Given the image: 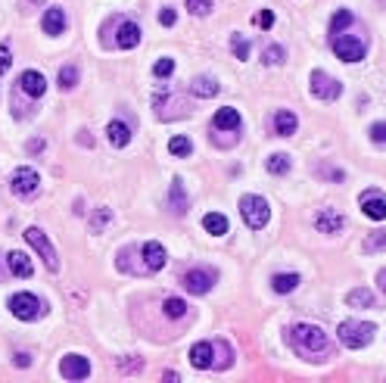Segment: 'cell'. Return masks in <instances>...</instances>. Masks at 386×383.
<instances>
[{"instance_id": "obj_37", "label": "cell", "mask_w": 386, "mask_h": 383, "mask_svg": "<svg viewBox=\"0 0 386 383\" xmlns=\"http://www.w3.org/2000/svg\"><path fill=\"white\" fill-rule=\"evenodd\" d=\"M119 371H122V374H141L143 362L137 356H125V358H119Z\"/></svg>"}, {"instance_id": "obj_17", "label": "cell", "mask_w": 386, "mask_h": 383, "mask_svg": "<svg viewBox=\"0 0 386 383\" xmlns=\"http://www.w3.org/2000/svg\"><path fill=\"white\" fill-rule=\"evenodd\" d=\"M315 224H318L321 234H339L346 222H343V216H339L337 209H321L318 218H315Z\"/></svg>"}, {"instance_id": "obj_23", "label": "cell", "mask_w": 386, "mask_h": 383, "mask_svg": "<svg viewBox=\"0 0 386 383\" xmlns=\"http://www.w3.org/2000/svg\"><path fill=\"white\" fill-rule=\"evenodd\" d=\"M218 91H221V84H218L215 78H206V75L193 78V84H190V94L193 97H215Z\"/></svg>"}, {"instance_id": "obj_30", "label": "cell", "mask_w": 386, "mask_h": 383, "mask_svg": "<svg viewBox=\"0 0 386 383\" xmlns=\"http://www.w3.org/2000/svg\"><path fill=\"white\" fill-rule=\"evenodd\" d=\"M171 209L175 212H187V194H184V187H181V181H171Z\"/></svg>"}, {"instance_id": "obj_32", "label": "cell", "mask_w": 386, "mask_h": 383, "mask_svg": "<svg viewBox=\"0 0 386 383\" xmlns=\"http://www.w3.org/2000/svg\"><path fill=\"white\" fill-rule=\"evenodd\" d=\"M75 84H78V69H75V66H62L60 69V88L62 91H72Z\"/></svg>"}, {"instance_id": "obj_14", "label": "cell", "mask_w": 386, "mask_h": 383, "mask_svg": "<svg viewBox=\"0 0 386 383\" xmlns=\"http://www.w3.org/2000/svg\"><path fill=\"white\" fill-rule=\"evenodd\" d=\"M141 253H143V268H147V271H162L165 262H169L165 246H162V243H156V240H147L141 246Z\"/></svg>"}, {"instance_id": "obj_47", "label": "cell", "mask_w": 386, "mask_h": 383, "mask_svg": "<svg viewBox=\"0 0 386 383\" xmlns=\"http://www.w3.org/2000/svg\"><path fill=\"white\" fill-rule=\"evenodd\" d=\"M41 147H44L41 141H32V143H28V153H41Z\"/></svg>"}, {"instance_id": "obj_11", "label": "cell", "mask_w": 386, "mask_h": 383, "mask_svg": "<svg viewBox=\"0 0 386 383\" xmlns=\"http://www.w3.org/2000/svg\"><path fill=\"white\" fill-rule=\"evenodd\" d=\"M19 94L28 97V100H38V97H44V91H47V78H44L41 72H34V69H25V72L19 75Z\"/></svg>"}, {"instance_id": "obj_2", "label": "cell", "mask_w": 386, "mask_h": 383, "mask_svg": "<svg viewBox=\"0 0 386 383\" xmlns=\"http://www.w3.org/2000/svg\"><path fill=\"white\" fill-rule=\"evenodd\" d=\"M153 109H156V115L162 121H175V119H184V115L193 113V106L181 97V91L169 88V84H162V88L153 94Z\"/></svg>"}, {"instance_id": "obj_26", "label": "cell", "mask_w": 386, "mask_h": 383, "mask_svg": "<svg viewBox=\"0 0 386 383\" xmlns=\"http://www.w3.org/2000/svg\"><path fill=\"white\" fill-rule=\"evenodd\" d=\"M346 299H349V305H355V309H371V305H374V293H371V290H365V287L352 290Z\"/></svg>"}, {"instance_id": "obj_18", "label": "cell", "mask_w": 386, "mask_h": 383, "mask_svg": "<svg viewBox=\"0 0 386 383\" xmlns=\"http://www.w3.org/2000/svg\"><path fill=\"white\" fill-rule=\"evenodd\" d=\"M212 125H215V131H240V113L230 106H221L212 119Z\"/></svg>"}, {"instance_id": "obj_46", "label": "cell", "mask_w": 386, "mask_h": 383, "mask_svg": "<svg viewBox=\"0 0 386 383\" xmlns=\"http://www.w3.org/2000/svg\"><path fill=\"white\" fill-rule=\"evenodd\" d=\"M16 368H28V364H32V356H28V352H16Z\"/></svg>"}, {"instance_id": "obj_38", "label": "cell", "mask_w": 386, "mask_h": 383, "mask_svg": "<svg viewBox=\"0 0 386 383\" xmlns=\"http://www.w3.org/2000/svg\"><path fill=\"white\" fill-rule=\"evenodd\" d=\"M153 72H156L159 78H169V75L175 72V60H171V56H162V60H159L156 66H153Z\"/></svg>"}, {"instance_id": "obj_15", "label": "cell", "mask_w": 386, "mask_h": 383, "mask_svg": "<svg viewBox=\"0 0 386 383\" xmlns=\"http://www.w3.org/2000/svg\"><path fill=\"white\" fill-rule=\"evenodd\" d=\"M115 47H122V50H131L141 44V25L131 19H119V34H115Z\"/></svg>"}, {"instance_id": "obj_44", "label": "cell", "mask_w": 386, "mask_h": 383, "mask_svg": "<svg viewBox=\"0 0 386 383\" xmlns=\"http://www.w3.org/2000/svg\"><path fill=\"white\" fill-rule=\"evenodd\" d=\"M159 22H162L165 28H171V25H175V22H178V13H175V10H171V7H165L162 13H159Z\"/></svg>"}, {"instance_id": "obj_1", "label": "cell", "mask_w": 386, "mask_h": 383, "mask_svg": "<svg viewBox=\"0 0 386 383\" xmlns=\"http://www.w3.org/2000/svg\"><path fill=\"white\" fill-rule=\"evenodd\" d=\"M287 340H290L293 352L299 358H305V362L321 364V362L337 358V346H333L330 334L324 327H318V324H293Z\"/></svg>"}, {"instance_id": "obj_49", "label": "cell", "mask_w": 386, "mask_h": 383, "mask_svg": "<svg viewBox=\"0 0 386 383\" xmlns=\"http://www.w3.org/2000/svg\"><path fill=\"white\" fill-rule=\"evenodd\" d=\"M383 283H386V275H383Z\"/></svg>"}, {"instance_id": "obj_19", "label": "cell", "mask_w": 386, "mask_h": 383, "mask_svg": "<svg viewBox=\"0 0 386 383\" xmlns=\"http://www.w3.org/2000/svg\"><path fill=\"white\" fill-rule=\"evenodd\" d=\"M296 115L290 113V109H278V113H274V131H278L280 137H293L296 135Z\"/></svg>"}, {"instance_id": "obj_8", "label": "cell", "mask_w": 386, "mask_h": 383, "mask_svg": "<svg viewBox=\"0 0 386 383\" xmlns=\"http://www.w3.org/2000/svg\"><path fill=\"white\" fill-rule=\"evenodd\" d=\"M215 268H193L181 277V287L193 296H206L212 287H215Z\"/></svg>"}, {"instance_id": "obj_6", "label": "cell", "mask_w": 386, "mask_h": 383, "mask_svg": "<svg viewBox=\"0 0 386 383\" xmlns=\"http://www.w3.org/2000/svg\"><path fill=\"white\" fill-rule=\"evenodd\" d=\"M25 240H28V246H32L34 253L44 259V265H47L50 275H56V271H60V255H56L53 243L47 240V234H44L41 228H28L25 231Z\"/></svg>"}, {"instance_id": "obj_29", "label": "cell", "mask_w": 386, "mask_h": 383, "mask_svg": "<svg viewBox=\"0 0 386 383\" xmlns=\"http://www.w3.org/2000/svg\"><path fill=\"white\" fill-rule=\"evenodd\" d=\"M272 287L278 290V293H293V290L299 287V275H274Z\"/></svg>"}, {"instance_id": "obj_45", "label": "cell", "mask_w": 386, "mask_h": 383, "mask_svg": "<svg viewBox=\"0 0 386 383\" xmlns=\"http://www.w3.org/2000/svg\"><path fill=\"white\" fill-rule=\"evenodd\" d=\"M258 25H262V28H272L274 25V13H272V10H265V13L258 16Z\"/></svg>"}, {"instance_id": "obj_10", "label": "cell", "mask_w": 386, "mask_h": 383, "mask_svg": "<svg viewBox=\"0 0 386 383\" xmlns=\"http://www.w3.org/2000/svg\"><path fill=\"white\" fill-rule=\"evenodd\" d=\"M333 54L343 62H359L365 56V44H361L355 34H337L333 38Z\"/></svg>"}, {"instance_id": "obj_9", "label": "cell", "mask_w": 386, "mask_h": 383, "mask_svg": "<svg viewBox=\"0 0 386 383\" xmlns=\"http://www.w3.org/2000/svg\"><path fill=\"white\" fill-rule=\"evenodd\" d=\"M309 84H312V94L318 97V100H337L339 94H343V84H339L337 78H330L327 72H321V69H315L312 78H309Z\"/></svg>"}, {"instance_id": "obj_36", "label": "cell", "mask_w": 386, "mask_h": 383, "mask_svg": "<svg viewBox=\"0 0 386 383\" xmlns=\"http://www.w3.org/2000/svg\"><path fill=\"white\" fill-rule=\"evenodd\" d=\"M284 56H287L284 47H280V44H272V47L262 54V62H265V66H280V62H284Z\"/></svg>"}, {"instance_id": "obj_20", "label": "cell", "mask_w": 386, "mask_h": 383, "mask_svg": "<svg viewBox=\"0 0 386 383\" xmlns=\"http://www.w3.org/2000/svg\"><path fill=\"white\" fill-rule=\"evenodd\" d=\"M44 32L47 34H62L66 32V13H62V7H50L47 13H44Z\"/></svg>"}, {"instance_id": "obj_24", "label": "cell", "mask_w": 386, "mask_h": 383, "mask_svg": "<svg viewBox=\"0 0 386 383\" xmlns=\"http://www.w3.org/2000/svg\"><path fill=\"white\" fill-rule=\"evenodd\" d=\"M10 271H13L16 277H32V259H28L25 253H10Z\"/></svg>"}, {"instance_id": "obj_7", "label": "cell", "mask_w": 386, "mask_h": 383, "mask_svg": "<svg viewBox=\"0 0 386 383\" xmlns=\"http://www.w3.org/2000/svg\"><path fill=\"white\" fill-rule=\"evenodd\" d=\"M10 190H13L19 200H34L38 190H41V175L34 168H16L13 178H10Z\"/></svg>"}, {"instance_id": "obj_40", "label": "cell", "mask_w": 386, "mask_h": 383, "mask_svg": "<svg viewBox=\"0 0 386 383\" xmlns=\"http://www.w3.org/2000/svg\"><path fill=\"white\" fill-rule=\"evenodd\" d=\"M371 141L377 143V147H386V121H377V125H371Z\"/></svg>"}, {"instance_id": "obj_21", "label": "cell", "mask_w": 386, "mask_h": 383, "mask_svg": "<svg viewBox=\"0 0 386 383\" xmlns=\"http://www.w3.org/2000/svg\"><path fill=\"white\" fill-rule=\"evenodd\" d=\"M106 137L112 147H128L131 143V128L125 121H109L106 125Z\"/></svg>"}, {"instance_id": "obj_5", "label": "cell", "mask_w": 386, "mask_h": 383, "mask_svg": "<svg viewBox=\"0 0 386 383\" xmlns=\"http://www.w3.org/2000/svg\"><path fill=\"white\" fill-rule=\"evenodd\" d=\"M374 324L371 321H343L339 324V343L346 346V349H365L367 343L374 340Z\"/></svg>"}, {"instance_id": "obj_31", "label": "cell", "mask_w": 386, "mask_h": 383, "mask_svg": "<svg viewBox=\"0 0 386 383\" xmlns=\"http://www.w3.org/2000/svg\"><path fill=\"white\" fill-rule=\"evenodd\" d=\"M169 153L171 156H190V153H193V143H190L187 141V137H171V141H169Z\"/></svg>"}, {"instance_id": "obj_27", "label": "cell", "mask_w": 386, "mask_h": 383, "mask_svg": "<svg viewBox=\"0 0 386 383\" xmlns=\"http://www.w3.org/2000/svg\"><path fill=\"white\" fill-rule=\"evenodd\" d=\"M162 312H165V318H171V321H178V318H184V315H187V303H184V299H178V296H171V299H165Z\"/></svg>"}, {"instance_id": "obj_35", "label": "cell", "mask_w": 386, "mask_h": 383, "mask_svg": "<svg viewBox=\"0 0 386 383\" xmlns=\"http://www.w3.org/2000/svg\"><path fill=\"white\" fill-rule=\"evenodd\" d=\"M352 19L355 16L349 13V10H337V16H333V22H330V34H339L346 25H352Z\"/></svg>"}, {"instance_id": "obj_43", "label": "cell", "mask_w": 386, "mask_h": 383, "mask_svg": "<svg viewBox=\"0 0 386 383\" xmlns=\"http://www.w3.org/2000/svg\"><path fill=\"white\" fill-rule=\"evenodd\" d=\"M10 66H13V54H10V47L3 44V47H0V75L7 72Z\"/></svg>"}, {"instance_id": "obj_33", "label": "cell", "mask_w": 386, "mask_h": 383, "mask_svg": "<svg viewBox=\"0 0 386 383\" xmlns=\"http://www.w3.org/2000/svg\"><path fill=\"white\" fill-rule=\"evenodd\" d=\"M230 44H234V54H237V60H250V40L243 38L240 32L230 34Z\"/></svg>"}, {"instance_id": "obj_16", "label": "cell", "mask_w": 386, "mask_h": 383, "mask_svg": "<svg viewBox=\"0 0 386 383\" xmlns=\"http://www.w3.org/2000/svg\"><path fill=\"white\" fill-rule=\"evenodd\" d=\"M234 364V349L228 340H215L212 343V371H228Z\"/></svg>"}, {"instance_id": "obj_42", "label": "cell", "mask_w": 386, "mask_h": 383, "mask_svg": "<svg viewBox=\"0 0 386 383\" xmlns=\"http://www.w3.org/2000/svg\"><path fill=\"white\" fill-rule=\"evenodd\" d=\"M109 222H112V212H109V209H97V216H94V231L106 228Z\"/></svg>"}, {"instance_id": "obj_22", "label": "cell", "mask_w": 386, "mask_h": 383, "mask_svg": "<svg viewBox=\"0 0 386 383\" xmlns=\"http://www.w3.org/2000/svg\"><path fill=\"white\" fill-rule=\"evenodd\" d=\"M190 364L197 371H206L212 368V343H197L190 349Z\"/></svg>"}, {"instance_id": "obj_28", "label": "cell", "mask_w": 386, "mask_h": 383, "mask_svg": "<svg viewBox=\"0 0 386 383\" xmlns=\"http://www.w3.org/2000/svg\"><path fill=\"white\" fill-rule=\"evenodd\" d=\"M265 165H268V172H272V175H287V172H290V156H287V153H274V156H268V162H265Z\"/></svg>"}, {"instance_id": "obj_25", "label": "cell", "mask_w": 386, "mask_h": 383, "mask_svg": "<svg viewBox=\"0 0 386 383\" xmlns=\"http://www.w3.org/2000/svg\"><path fill=\"white\" fill-rule=\"evenodd\" d=\"M203 228H206V234L221 237V234H228V218H224L221 212H209V216L203 218Z\"/></svg>"}, {"instance_id": "obj_34", "label": "cell", "mask_w": 386, "mask_h": 383, "mask_svg": "<svg viewBox=\"0 0 386 383\" xmlns=\"http://www.w3.org/2000/svg\"><path fill=\"white\" fill-rule=\"evenodd\" d=\"M377 249H386V231H374L365 237V253H377Z\"/></svg>"}, {"instance_id": "obj_48", "label": "cell", "mask_w": 386, "mask_h": 383, "mask_svg": "<svg viewBox=\"0 0 386 383\" xmlns=\"http://www.w3.org/2000/svg\"><path fill=\"white\" fill-rule=\"evenodd\" d=\"M34 3H41V0H22V7H34Z\"/></svg>"}, {"instance_id": "obj_13", "label": "cell", "mask_w": 386, "mask_h": 383, "mask_svg": "<svg viewBox=\"0 0 386 383\" xmlns=\"http://www.w3.org/2000/svg\"><path fill=\"white\" fill-rule=\"evenodd\" d=\"M60 374L66 377V380H84V377L91 374V362L84 356H75L72 352V356H66L60 362Z\"/></svg>"}, {"instance_id": "obj_3", "label": "cell", "mask_w": 386, "mask_h": 383, "mask_svg": "<svg viewBox=\"0 0 386 383\" xmlns=\"http://www.w3.org/2000/svg\"><path fill=\"white\" fill-rule=\"evenodd\" d=\"M240 216H243L246 228L262 231L265 224H268V218H272V209H268V200H265V196L246 194L243 200H240Z\"/></svg>"}, {"instance_id": "obj_12", "label": "cell", "mask_w": 386, "mask_h": 383, "mask_svg": "<svg viewBox=\"0 0 386 383\" xmlns=\"http://www.w3.org/2000/svg\"><path fill=\"white\" fill-rule=\"evenodd\" d=\"M359 206H361V212H365L367 218H374V222H383L386 218V196L380 194L377 187H367L365 194H361Z\"/></svg>"}, {"instance_id": "obj_39", "label": "cell", "mask_w": 386, "mask_h": 383, "mask_svg": "<svg viewBox=\"0 0 386 383\" xmlns=\"http://www.w3.org/2000/svg\"><path fill=\"white\" fill-rule=\"evenodd\" d=\"M187 10L193 16H206L212 10V0H187Z\"/></svg>"}, {"instance_id": "obj_41", "label": "cell", "mask_w": 386, "mask_h": 383, "mask_svg": "<svg viewBox=\"0 0 386 383\" xmlns=\"http://www.w3.org/2000/svg\"><path fill=\"white\" fill-rule=\"evenodd\" d=\"M318 175H321V178H327V181H337V184L346 178L343 172H339V168H333V165H321V168H318Z\"/></svg>"}, {"instance_id": "obj_4", "label": "cell", "mask_w": 386, "mask_h": 383, "mask_svg": "<svg viewBox=\"0 0 386 383\" xmlns=\"http://www.w3.org/2000/svg\"><path fill=\"white\" fill-rule=\"evenodd\" d=\"M10 312H13L19 321H38L50 312V305L44 303L41 296H32V293H16L10 296Z\"/></svg>"}]
</instances>
